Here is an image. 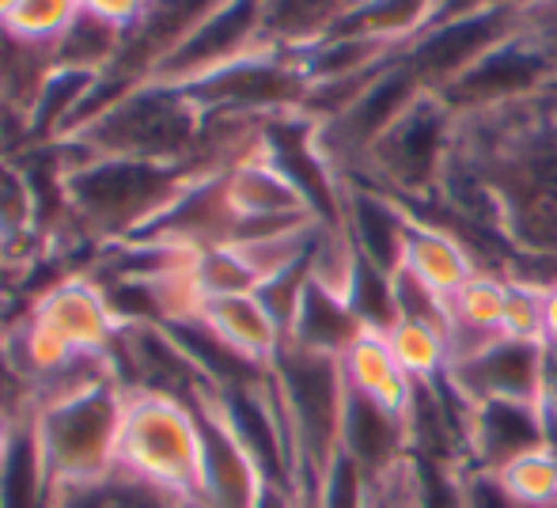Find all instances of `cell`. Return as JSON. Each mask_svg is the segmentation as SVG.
<instances>
[{
    "label": "cell",
    "instance_id": "1",
    "mask_svg": "<svg viewBox=\"0 0 557 508\" xmlns=\"http://www.w3.org/2000/svg\"><path fill=\"white\" fill-rule=\"evenodd\" d=\"M69 152L73 156H61L69 232L96 247L145 236L201 178L186 163L114 160V156H88L76 148Z\"/></svg>",
    "mask_w": 557,
    "mask_h": 508
},
{
    "label": "cell",
    "instance_id": "2",
    "mask_svg": "<svg viewBox=\"0 0 557 508\" xmlns=\"http://www.w3.org/2000/svg\"><path fill=\"white\" fill-rule=\"evenodd\" d=\"M201 107L178 84L140 80L122 99L84 122L58 145H69L88 156H114V160H148V163H186L201 137Z\"/></svg>",
    "mask_w": 557,
    "mask_h": 508
},
{
    "label": "cell",
    "instance_id": "3",
    "mask_svg": "<svg viewBox=\"0 0 557 508\" xmlns=\"http://www.w3.org/2000/svg\"><path fill=\"white\" fill-rule=\"evenodd\" d=\"M125 387L114 372L50 395L35 418V441L42 451L50 486H81L117 471Z\"/></svg>",
    "mask_w": 557,
    "mask_h": 508
},
{
    "label": "cell",
    "instance_id": "4",
    "mask_svg": "<svg viewBox=\"0 0 557 508\" xmlns=\"http://www.w3.org/2000/svg\"><path fill=\"white\" fill-rule=\"evenodd\" d=\"M201 451L198 406L156 391H125L117 471L190 505L201 494Z\"/></svg>",
    "mask_w": 557,
    "mask_h": 508
},
{
    "label": "cell",
    "instance_id": "5",
    "mask_svg": "<svg viewBox=\"0 0 557 508\" xmlns=\"http://www.w3.org/2000/svg\"><path fill=\"white\" fill-rule=\"evenodd\" d=\"M270 383L296 448V482L323 479L326 467L342 451V421L345 402H349L342 357H326L285 342L270 369Z\"/></svg>",
    "mask_w": 557,
    "mask_h": 508
},
{
    "label": "cell",
    "instance_id": "6",
    "mask_svg": "<svg viewBox=\"0 0 557 508\" xmlns=\"http://www.w3.org/2000/svg\"><path fill=\"white\" fill-rule=\"evenodd\" d=\"M459 148V119L436 96H425L403 114L364 156L368 186L398 201L433 198Z\"/></svg>",
    "mask_w": 557,
    "mask_h": 508
},
{
    "label": "cell",
    "instance_id": "7",
    "mask_svg": "<svg viewBox=\"0 0 557 508\" xmlns=\"http://www.w3.org/2000/svg\"><path fill=\"white\" fill-rule=\"evenodd\" d=\"M27 319L53 331L81 357H111L122 338V319L114 315L111 296L88 270L53 277L27 303Z\"/></svg>",
    "mask_w": 557,
    "mask_h": 508
},
{
    "label": "cell",
    "instance_id": "8",
    "mask_svg": "<svg viewBox=\"0 0 557 508\" xmlns=\"http://www.w3.org/2000/svg\"><path fill=\"white\" fill-rule=\"evenodd\" d=\"M546 346H531V342L512 338H493L478 354L462 357L447 369V383L467 406L493 402H535L539 383H543Z\"/></svg>",
    "mask_w": 557,
    "mask_h": 508
},
{
    "label": "cell",
    "instance_id": "9",
    "mask_svg": "<svg viewBox=\"0 0 557 508\" xmlns=\"http://www.w3.org/2000/svg\"><path fill=\"white\" fill-rule=\"evenodd\" d=\"M554 444L546 418L535 402H478L467 413V441H462V467L478 471H505L520 456Z\"/></svg>",
    "mask_w": 557,
    "mask_h": 508
},
{
    "label": "cell",
    "instance_id": "10",
    "mask_svg": "<svg viewBox=\"0 0 557 508\" xmlns=\"http://www.w3.org/2000/svg\"><path fill=\"white\" fill-rule=\"evenodd\" d=\"M413 228V213L406 201L375 190V186H345L342 232L349 236L352 251L364 262L380 265L387 273L403 270L406 239Z\"/></svg>",
    "mask_w": 557,
    "mask_h": 508
},
{
    "label": "cell",
    "instance_id": "11",
    "mask_svg": "<svg viewBox=\"0 0 557 508\" xmlns=\"http://www.w3.org/2000/svg\"><path fill=\"white\" fill-rule=\"evenodd\" d=\"M342 456H349L372 482L395 471V467L410 463L413 436L406 413L387 410V406L349 391L342 421Z\"/></svg>",
    "mask_w": 557,
    "mask_h": 508
},
{
    "label": "cell",
    "instance_id": "12",
    "mask_svg": "<svg viewBox=\"0 0 557 508\" xmlns=\"http://www.w3.org/2000/svg\"><path fill=\"white\" fill-rule=\"evenodd\" d=\"M206 331H213L227 349L243 357V361L258 364V369H273L277 354L285 349V331L265 308L258 293H235V296H209L194 311Z\"/></svg>",
    "mask_w": 557,
    "mask_h": 508
},
{
    "label": "cell",
    "instance_id": "13",
    "mask_svg": "<svg viewBox=\"0 0 557 508\" xmlns=\"http://www.w3.org/2000/svg\"><path fill=\"white\" fill-rule=\"evenodd\" d=\"M482 265L474 262V251L467 247V239L459 232L444 228L425 216H413L410 239H406L403 270L410 281H418L421 288L436 293L441 300H451L462 285H467Z\"/></svg>",
    "mask_w": 557,
    "mask_h": 508
},
{
    "label": "cell",
    "instance_id": "14",
    "mask_svg": "<svg viewBox=\"0 0 557 508\" xmlns=\"http://www.w3.org/2000/svg\"><path fill=\"white\" fill-rule=\"evenodd\" d=\"M224 201L232 209L235 224L258 221V216H315L304 201V194L293 186V178L265 156V148L250 160H239L221 175Z\"/></svg>",
    "mask_w": 557,
    "mask_h": 508
},
{
    "label": "cell",
    "instance_id": "15",
    "mask_svg": "<svg viewBox=\"0 0 557 508\" xmlns=\"http://www.w3.org/2000/svg\"><path fill=\"white\" fill-rule=\"evenodd\" d=\"M360 4L364 0H262L265 46L300 58L342 30Z\"/></svg>",
    "mask_w": 557,
    "mask_h": 508
},
{
    "label": "cell",
    "instance_id": "16",
    "mask_svg": "<svg viewBox=\"0 0 557 508\" xmlns=\"http://www.w3.org/2000/svg\"><path fill=\"white\" fill-rule=\"evenodd\" d=\"M342 376L349 383L352 395H364L372 402L387 406V410L406 413L413 402L418 383L403 372V364L395 361L387 338L375 331H364L349 349L342 354Z\"/></svg>",
    "mask_w": 557,
    "mask_h": 508
},
{
    "label": "cell",
    "instance_id": "17",
    "mask_svg": "<svg viewBox=\"0 0 557 508\" xmlns=\"http://www.w3.org/2000/svg\"><path fill=\"white\" fill-rule=\"evenodd\" d=\"M364 334L360 319L352 315L349 300L337 293H326L319 285H308L300 300V311H296V323L288 331V342L304 349H315V354L326 357H342L352 342Z\"/></svg>",
    "mask_w": 557,
    "mask_h": 508
},
{
    "label": "cell",
    "instance_id": "18",
    "mask_svg": "<svg viewBox=\"0 0 557 508\" xmlns=\"http://www.w3.org/2000/svg\"><path fill=\"white\" fill-rule=\"evenodd\" d=\"M387 346L413 383H436L451 369V334L421 319H398L387 334Z\"/></svg>",
    "mask_w": 557,
    "mask_h": 508
},
{
    "label": "cell",
    "instance_id": "19",
    "mask_svg": "<svg viewBox=\"0 0 557 508\" xmlns=\"http://www.w3.org/2000/svg\"><path fill=\"white\" fill-rule=\"evenodd\" d=\"M50 508H186V501L133 479L125 471H111L96 482L53 490Z\"/></svg>",
    "mask_w": 557,
    "mask_h": 508
},
{
    "label": "cell",
    "instance_id": "20",
    "mask_svg": "<svg viewBox=\"0 0 557 508\" xmlns=\"http://www.w3.org/2000/svg\"><path fill=\"white\" fill-rule=\"evenodd\" d=\"M84 15L81 0H23L4 27L12 30L20 42L35 46V50H50L73 30V23Z\"/></svg>",
    "mask_w": 557,
    "mask_h": 508
},
{
    "label": "cell",
    "instance_id": "21",
    "mask_svg": "<svg viewBox=\"0 0 557 508\" xmlns=\"http://www.w3.org/2000/svg\"><path fill=\"white\" fill-rule=\"evenodd\" d=\"M497 474L528 508H557V444L528 451Z\"/></svg>",
    "mask_w": 557,
    "mask_h": 508
},
{
    "label": "cell",
    "instance_id": "22",
    "mask_svg": "<svg viewBox=\"0 0 557 508\" xmlns=\"http://www.w3.org/2000/svg\"><path fill=\"white\" fill-rule=\"evenodd\" d=\"M500 338L546 346V293L543 285L528 277H508L505 319H500Z\"/></svg>",
    "mask_w": 557,
    "mask_h": 508
},
{
    "label": "cell",
    "instance_id": "23",
    "mask_svg": "<svg viewBox=\"0 0 557 508\" xmlns=\"http://www.w3.org/2000/svg\"><path fill=\"white\" fill-rule=\"evenodd\" d=\"M418 482H421V505L418 508H467L462 505L459 467L441 463V459H418Z\"/></svg>",
    "mask_w": 557,
    "mask_h": 508
},
{
    "label": "cell",
    "instance_id": "24",
    "mask_svg": "<svg viewBox=\"0 0 557 508\" xmlns=\"http://www.w3.org/2000/svg\"><path fill=\"white\" fill-rule=\"evenodd\" d=\"M462 505L467 508H528L512 490L500 482V474L478 471V467H459Z\"/></svg>",
    "mask_w": 557,
    "mask_h": 508
},
{
    "label": "cell",
    "instance_id": "25",
    "mask_svg": "<svg viewBox=\"0 0 557 508\" xmlns=\"http://www.w3.org/2000/svg\"><path fill=\"white\" fill-rule=\"evenodd\" d=\"M84 12L96 15V20L111 23L114 30H122L125 38L145 23V15L152 12L156 0H81Z\"/></svg>",
    "mask_w": 557,
    "mask_h": 508
},
{
    "label": "cell",
    "instance_id": "26",
    "mask_svg": "<svg viewBox=\"0 0 557 508\" xmlns=\"http://www.w3.org/2000/svg\"><path fill=\"white\" fill-rule=\"evenodd\" d=\"M546 293V346H557V277L543 285Z\"/></svg>",
    "mask_w": 557,
    "mask_h": 508
},
{
    "label": "cell",
    "instance_id": "27",
    "mask_svg": "<svg viewBox=\"0 0 557 508\" xmlns=\"http://www.w3.org/2000/svg\"><path fill=\"white\" fill-rule=\"evenodd\" d=\"M12 433H15V429H8V425H4V421H0V459H4L8 444H12Z\"/></svg>",
    "mask_w": 557,
    "mask_h": 508
},
{
    "label": "cell",
    "instance_id": "28",
    "mask_svg": "<svg viewBox=\"0 0 557 508\" xmlns=\"http://www.w3.org/2000/svg\"><path fill=\"white\" fill-rule=\"evenodd\" d=\"M20 4H23V0H0V23H8V15H12Z\"/></svg>",
    "mask_w": 557,
    "mask_h": 508
}]
</instances>
